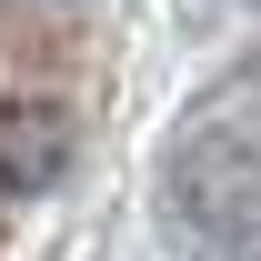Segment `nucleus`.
Returning <instances> with one entry per match:
<instances>
[{
    "mask_svg": "<svg viewBox=\"0 0 261 261\" xmlns=\"http://www.w3.org/2000/svg\"><path fill=\"white\" fill-rule=\"evenodd\" d=\"M171 221L181 231H251L261 221V151L231 130H191L171 151Z\"/></svg>",
    "mask_w": 261,
    "mask_h": 261,
    "instance_id": "obj_1",
    "label": "nucleus"
},
{
    "mask_svg": "<svg viewBox=\"0 0 261 261\" xmlns=\"http://www.w3.org/2000/svg\"><path fill=\"white\" fill-rule=\"evenodd\" d=\"M241 261H261V251H241Z\"/></svg>",
    "mask_w": 261,
    "mask_h": 261,
    "instance_id": "obj_4",
    "label": "nucleus"
},
{
    "mask_svg": "<svg viewBox=\"0 0 261 261\" xmlns=\"http://www.w3.org/2000/svg\"><path fill=\"white\" fill-rule=\"evenodd\" d=\"M61 171H70V111L0 100V201H40Z\"/></svg>",
    "mask_w": 261,
    "mask_h": 261,
    "instance_id": "obj_2",
    "label": "nucleus"
},
{
    "mask_svg": "<svg viewBox=\"0 0 261 261\" xmlns=\"http://www.w3.org/2000/svg\"><path fill=\"white\" fill-rule=\"evenodd\" d=\"M50 10H70V0H50Z\"/></svg>",
    "mask_w": 261,
    "mask_h": 261,
    "instance_id": "obj_3",
    "label": "nucleus"
}]
</instances>
